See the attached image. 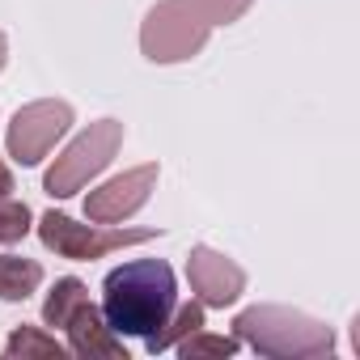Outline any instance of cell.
<instances>
[{"instance_id": "cell-1", "label": "cell", "mask_w": 360, "mask_h": 360, "mask_svg": "<svg viewBox=\"0 0 360 360\" xmlns=\"http://www.w3.org/2000/svg\"><path fill=\"white\" fill-rule=\"evenodd\" d=\"M178 305V280L161 259H136L102 280V318L115 335L148 339Z\"/></svg>"}, {"instance_id": "cell-2", "label": "cell", "mask_w": 360, "mask_h": 360, "mask_svg": "<svg viewBox=\"0 0 360 360\" xmlns=\"http://www.w3.org/2000/svg\"><path fill=\"white\" fill-rule=\"evenodd\" d=\"M233 330L259 356L318 360V356L335 352V330L326 322H318L301 309H284V305H250L233 318Z\"/></svg>"}, {"instance_id": "cell-3", "label": "cell", "mask_w": 360, "mask_h": 360, "mask_svg": "<svg viewBox=\"0 0 360 360\" xmlns=\"http://www.w3.org/2000/svg\"><path fill=\"white\" fill-rule=\"evenodd\" d=\"M212 26L191 0H157L140 26V51L153 64H183L204 51Z\"/></svg>"}, {"instance_id": "cell-4", "label": "cell", "mask_w": 360, "mask_h": 360, "mask_svg": "<svg viewBox=\"0 0 360 360\" xmlns=\"http://www.w3.org/2000/svg\"><path fill=\"white\" fill-rule=\"evenodd\" d=\"M119 148H123V123H119V119H98V123H89V127L56 157V165H51L47 178H43V191H47L51 200L77 195L89 178H98V174L115 161Z\"/></svg>"}, {"instance_id": "cell-5", "label": "cell", "mask_w": 360, "mask_h": 360, "mask_svg": "<svg viewBox=\"0 0 360 360\" xmlns=\"http://www.w3.org/2000/svg\"><path fill=\"white\" fill-rule=\"evenodd\" d=\"M161 229H110V225H77L72 217L64 212H47L39 221V238L47 250H56L60 259H72V263H89V259H106L110 250H123V246H140V242H153Z\"/></svg>"}, {"instance_id": "cell-6", "label": "cell", "mask_w": 360, "mask_h": 360, "mask_svg": "<svg viewBox=\"0 0 360 360\" xmlns=\"http://www.w3.org/2000/svg\"><path fill=\"white\" fill-rule=\"evenodd\" d=\"M68 127H72V106L68 102H56V98L30 102L9 123V157L18 165H39Z\"/></svg>"}, {"instance_id": "cell-7", "label": "cell", "mask_w": 360, "mask_h": 360, "mask_svg": "<svg viewBox=\"0 0 360 360\" xmlns=\"http://www.w3.org/2000/svg\"><path fill=\"white\" fill-rule=\"evenodd\" d=\"M153 191H157V161H144V165H136V169L110 178V183H102L98 191H89L85 217H89L94 225H119V221L136 217V212L148 204Z\"/></svg>"}, {"instance_id": "cell-8", "label": "cell", "mask_w": 360, "mask_h": 360, "mask_svg": "<svg viewBox=\"0 0 360 360\" xmlns=\"http://www.w3.org/2000/svg\"><path fill=\"white\" fill-rule=\"evenodd\" d=\"M187 280L204 309H225L246 292V271L212 246H195L187 255Z\"/></svg>"}, {"instance_id": "cell-9", "label": "cell", "mask_w": 360, "mask_h": 360, "mask_svg": "<svg viewBox=\"0 0 360 360\" xmlns=\"http://www.w3.org/2000/svg\"><path fill=\"white\" fill-rule=\"evenodd\" d=\"M64 330H68V352L81 356V360H127L123 339L106 326V318L94 301L77 305V314L68 318Z\"/></svg>"}, {"instance_id": "cell-10", "label": "cell", "mask_w": 360, "mask_h": 360, "mask_svg": "<svg viewBox=\"0 0 360 360\" xmlns=\"http://www.w3.org/2000/svg\"><path fill=\"white\" fill-rule=\"evenodd\" d=\"M43 284V267L22 255H0V301H26Z\"/></svg>"}, {"instance_id": "cell-11", "label": "cell", "mask_w": 360, "mask_h": 360, "mask_svg": "<svg viewBox=\"0 0 360 360\" xmlns=\"http://www.w3.org/2000/svg\"><path fill=\"white\" fill-rule=\"evenodd\" d=\"M191 330H204V305L200 301H187V305H174V314L165 318V326H157L144 343H148V352L157 356V352H169L178 339H187Z\"/></svg>"}, {"instance_id": "cell-12", "label": "cell", "mask_w": 360, "mask_h": 360, "mask_svg": "<svg viewBox=\"0 0 360 360\" xmlns=\"http://www.w3.org/2000/svg\"><path fill=\"white\" fill-rule=\"evenodd\" d=\"M89 301V288L77 280V276H64V280H56V288L47 292V301H43V322L47 326H68V318L77 314V305H85Z\"/></svg>"}, {"instance_id": "cell-13", "label": "cell", "mask_w": 360, "mask_h": 360, "mask_svg": "<svg viewBox=\"0 0 360 360\" xmlns=\"http://www.w3.org/2000/svg\"><path fill=\"white\" fill-rule=\"evenodd\" d=\"M5 352H9V356H22V360H26V356H43V360H51V356L64 360V356H68V347H64L56 335L39 330V326H18V330L5 339Z\"/></svg>"}, {"instance_id": "cell-14", "label": "cell", "mask_w": 360, "mask_h": 360, "mask_svg": "<svg viewBox=\"0 0 360 360\" xmlns=\"http://www.w3.org/2000/svg\"><path fill=\"white\" fill-rule=\"evenodd\" d=\"M183 360H204V356H233L242 347V339H229V335H204V330H191L187 339L174 343Z\"/></svg>"}, {"instance_id": "cell-15", "label": "cell", "mask_w": 360, "mask_h": 360, "mask_svg": "<svg viewBox=\"0 0 360 360\" xmlns=\"http://www.w3.org/2000/svg\"><path fill=\"white\" fill-rule=\"evenodd\" d=\"M30 233V208L18 204L13 195L9 200H0V246H13Z\"/></svg>"}, {"instance_id": "cell-16", "label": "cell", "mask_w": 360, "mask_h": 360, "mask_svg": "<svg viewBox=\"0 0 360 360\" xmlns=\"http://www.w3.org/2000/svg\"><path fill=\"white\" fill-rule=\"evenodd\" d=\"M191 5L208 18V26H229L255 5V0H191Z\"/></svg>"}, {"instance_id": "cell-17", "label": "cell", "mask_w": 360, "mask_h": 360, "mask_svg": "<svg viewBox=\"0 0 360 360\" xmlns=\"http://www.w3.org/2000/svg\"><path fill=\"white\" fill-rule=\"evenodd\" d=\"M18 187H13V174H9V165L5 161H0V200H9Z\"/></svg>"}, {"instance_id": "cell-18", "label": "cell", "mask_w": 360, "mask_h": 360, "mask_svg": "<svg viewBox=\"0 0 360 360\" xmlns=\"http://www.w3.org/2000/svg\"><path fill=\"white\" fill-rule=\"evenodd\" d=\"M5 60H9V43H5V34H0V68H5Z\"/></svg>"}]
</instances>
